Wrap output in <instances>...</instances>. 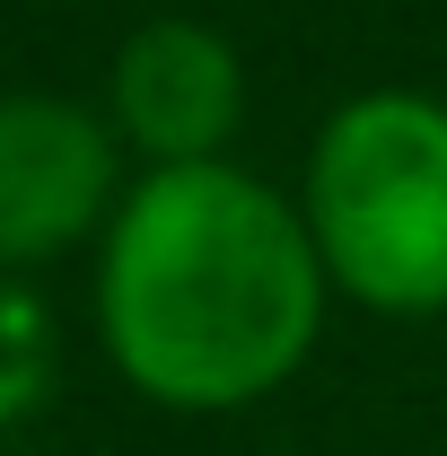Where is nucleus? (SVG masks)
Wrapping results in <instances>:
<instances>
[{"instance_id": "f257e3e1", "label": "nucleus", "mask_w": 447, "mask_h": 456, "mask_svg": "<svg viewBox=\"0 0 447 456\" xmlns=\"http://www.w3.org/2000/svg\"><path fill=\"white\" fill-rule=\"evenodd\" d=\"M325 264L298 202L228 167H141L97 237L106 360L167 412L264 403L316 351Z\"/></svg>"}, {"instance_id": "f03ea898", "label": "nucleus", "mask_w": 447, "mask_h": 456, "mask_svg": "<svg viewBox=\"0 0 447 456\" xmlns=\"http://www.w3.org/2000/svg\"><path fill=\"white\" fill-rule=\"evenodd\" d=\"M298 220L316 237L325 289L378 316L447 307V106L421 88H369L325 114L307 150Z\"/></svg>"}, {"instance_id": "7ed1b4c3", "label": "nucleus", "mask_w": 447, "mask_h": 456, "mask_svg": "<svg viewBox=\"0 0 447 456\" xmlns=\"http://www.w3.org/2000/svg\"><path fill=\"white\" fill-rule=\"evenodd\" d=\"M114 202H123V141L106 132V114L45 88L0 97V273L106 237Z\"/></svg>"}, {"instance_id": "20e7f679", "label": "nucleus", "mask_w": 447, "mask_h": 456, "mask_svg": "<svg viewBox=\"0 0 447 456\" xmlns=\"http://www.w3.org/2000/svg\"><path fill=\"white\" fill-rule=\"evenodd\" d=\"M246 123V70L202 18H150L114 45L106 132L150 167H211Z\"/></svg>"}, {"instance_id": "39448f33", "label": "nucleus", "mask_w": 447, "mask_h": 456, "mask_svg": "<svg viewBox=\"0 0 447 456\" xmlns=\"http://www.w3.org/2000/svg\"><path fill=\"white\" fill-rule=\"evenodd\" d=\"M36 369H45V325H36V307H18L0 289V421L36 395Z\"/></svg>"}]
</instances>
